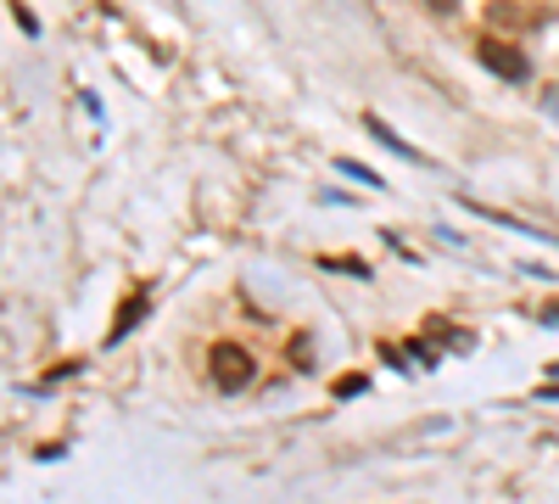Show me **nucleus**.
Segmentation results:
<instances>
[{"label": "nucleus", "instance_id": "nucleus-1", "mask_svg": "<svg viewBox=\"0 0 559 504\" xmlns=\"http://www.w3.org/2000/svg\"><path fill=\"white\" fill-rule=\"evenodd\" d=\"M207 371H213V382H218L224 392H241V387H252L258 364H252V353H247L241 342H213V353H207Z\"/></svg>", "mask_w": 559, "mask_h": 504}, {"label": "nucleus", "instance_id": "nucleus-7", "mask_svg": "<svg viewBox=\"0 0 559 504\" xmlns=\"http://www.w3.org/2000/svg\"><path fill=\"white\" fill-rule=\"evenodd\" d=\"M12 12H17V23H23V28H28V34H39V23H34V12H28V7H23V0H12Z\"/></svg>", "mask_w": 559, "mask_h": 504}, {"label": "nucleus", "instance_id": "nucleus-5", "mask_svg": "<svg viewBox=\"0 0 559 504\" xmlns=\"http://www.w3.org/2000/svg\"><path fill=\"white\" fill-rule=\"evenodd\" d=\"M292 364L297 371H313V337H292Z\"/></svg>", "mask_w": 559, "mask_h": 504}, {"label": "nucleus", "instance_id": "nucleus-2", "mask_svg": "<svg viewBox=\"0 0 559 504\" xmlns=\"http://www.w3.org/2000/svg\"><path fill=\"white\" fill-rule=\"evenodd\" d=\"M476 57H481V68H492L498 79H509V84H521L526 73H532V62H526V51H521V45H509V39H481L476 45Z\"/></svg>", "mask_w": 559, "mask_h": 504}, {"label": "nucleus", "instance_id": "nucleus-3", "mask_svg": "<svg viewBox=\"0 0 559 504\" xmlns=\"http://www.w3.org/2000/svg\"><path fill=\"white\" fill-rule=\"evenodd\" d=\"M140 314H146V286H134V292L118 303V319H112V331H107V348H118V342L129 337V326H134Z\"/></svg>", "mask_w": 559, "mask_h": 504}, {"label": "nucleus", "instance_id": "nucleus-4", "mask_svg": "<svg viewBox=\"0 0 559 504\" xmlns=\"http://www.w3.org/2000/svg\"><path fill=\"white\" fill-rule=\"evenodd\" d=\"M364 129H369V134H376V141H381V146H392L397 157H408V163H426V157H419L414 146H403V141H397V134H392V129H386L381 118H364Z\"/></svg>", "mask_w": 559, "mask_h": 504}, {"label": "nucleus", "instance_id": "nucleus-8", "mask_svg": "<svg viewBox=\"0 0 559 504\" xmlns=\"http://www.w3.org/2000/svg\"><path fill=\"white\" fill-rule=\"evenodd\" d=\"M426 7H431V12H453V7H459V0H426Z\"/></svg>", "mask_w": 559, "mask_h": 504}, {"label": "nucleus", "instance_id": "nucleus-6", "mask_svg": "<svg viewBox=\"0 0 559 504\" xmlns=\"http://www.w3.org/2000/svg\"><path fill=\"white\" fill-rule=\"evenodd\" d=\"M364 387H369V376L358 371V376H336V387H331V392H336V398H358Z\"/></svg>", "mask_w": 559, "mask_h": 504}]
</instances>
